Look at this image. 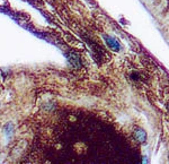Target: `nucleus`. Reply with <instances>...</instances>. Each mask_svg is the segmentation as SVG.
I'll return each mask as SVG.
<instances>
[{
  "label": "nucleus",
  "mask_w": 169,
  "mask_h": 164,
  "mask_svg": "<svg viewBox=\"0 0 169 164\" xmlns=\"http://www.w3.org/2000/svg\"><path fill=\"white\" fill-rule=\"evenodd\" d=\"M68 60H69L70 65H71L73 68H80L81 67V59L80 57L75 53V52H69L68 53Z\"/></svg>",
  "instance_id": "nucleus-1"
},
{
  "label": "nucleus",
  "mask_w": 169,
  "mask_h": 164,
  "mask_svg": "<svg viewBox=\"0 0 169 164\" xmlns=\"http://www.w3.org/2000/svg\"><path fill=\"white\" fill-rule=\"evenodd\" d=\"M104 39H105V41H106L107 45H108L112 50H114V51H118V50L121 49L120 42H118L116 39L112 38V36H107V35H104Z\"/></svg>",
  "instance_id": "nucleus-2"
},
{
  "label": "nucleus",
  "mask_w": 169,
  "mask_h": 164,
  "mask_svg": "<svg viewBox=\"0 0 169 164\" xmlns=\"http://www.w3.org/2000/svg\"><path fill=\"white\" fill-rule=\"evenodd\" d=\"M134 137H135V139L139 141V143H146V140H147V133L144 131L143 129L138 128V129L135 130Z\"/></svg>",
  "instance_id": "nucleus-3"
},
{
  "label": "nucleus",
  "mask_w": 169,
  "mask_h": 164,
  "mask_svg": "<svg viewBox=\"0 0 169 164\" xmlns=\"http://www.w3.org/2000/svg\"><path fill=\"white\" fill-rule=\"evenodd\" d=\"M12 130H14V128H12V124H8L6 127H5V133H6V135L12 136Z\"/></svg>",
  "instance_id": "nucleus-4"
},
{
  "label": "nucleus",
  "mask_w": 169,
  "mask_h": 164,
  "mask_svg": "<svg viewBox=\"0 0 169 164\" xmlns=\"http://www.w3.org/2000/svg\"><path fill=\"white\" fill-rule=\"evenodd\" d=\"M131 79L132 81H139V79H140V75H139V72H133V74H132L131 75Z\"/></svg>",
  "instance_id": "nucleus-5"
}]
</instances>
